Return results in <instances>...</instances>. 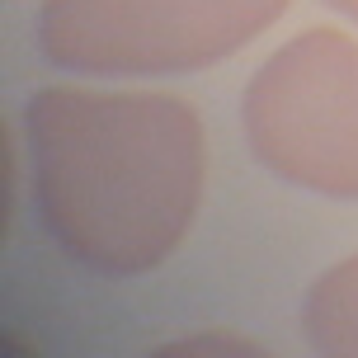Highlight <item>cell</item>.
Returning <instances> with one entry per match:
<instances>
[{
	"label": "cell",
	"instance_id": "1",
	"mask_svg": "<svg viewBox=\"0 0 358 358\" xmlns=\"http://www.w3.org/2000/svg\"><path fill=\"white\" fill-rule=\"evenodd\" d=\"M24 156L48 241L113 283L156 273L194 231L208 189L203 113L165 90H34Z\"/></svg>",
	"mask_w": 358,
	"mask_h": 358
},
{
	"label": "cell",
	"instance_id": "2",
	"mask_svg": "<svg viewBox=\"0 0 358 358\" xmlns=\"http://www.w3.org/2000/svg\"><path fill=\"white\" fill-rule=\"evenodd\" d=\"M287 0H43L38 57L71 76H194L283 19Z\"/></svg>",
	"mask_w": 358,
	"mask_h": 358
},
{
	"label": "cell",
	"instance_id": "3",
	"mask_svg": "<svg viewBox=\"0 0 358 358\" xmlns=\"http://www.w3.org/2000/svg\"><path fill=\"white\" fill-rule=\"evenodd\" d=\"M241 132L278 184L358 203V43L340 29L287 38L241 94Z\"/></svg>",
	"mask_w": 358,
	"mask_h": 358
},
{
	"label": "cell",
	"instance_id": "4",
	"mask_svg": "<svg viewBox=\"0 0 358 358\" xmlns=\"http://www.w3.org/2000/svg\"><path fill=\"white\" fill-rule=\"evenodd\" d=\"M297 321L306 349L321 358H358V250L316 273Z\"/></svg>",
	"mask_w": 358,
	"mask_h": 358
},
{
	"label": "cell",
	"instance_id": "5",
	"mask_svg": "<svg viewBox=\"0 0 358 358\" xmlns=\"http://www.w3.org/2000/svg\"><path fill=\"white\" fill-rule=\"evenodd\" d=\"M179 349H203V354H208V349H236V354H241V349H250V344L245 340H189V344H179Z\"/></svg>",
	"mask_w": 358,
	"mask_h": 358
},
{
	"label": "cell",
	"instance_id": "6",
	"mask_svg": "<svg viewBox=\"0 0 358 358\" xmlns=\"http://www.w3.org/2000/svg\"><path fill=\"white\" fill-rule=\"evenodd\" d=\"M325 5H330L335 15H344V19H354V24H358V0H325Z\"/></svg>",
	"mask_w": 358,
	"mask_h": 358
}]
</instances>
